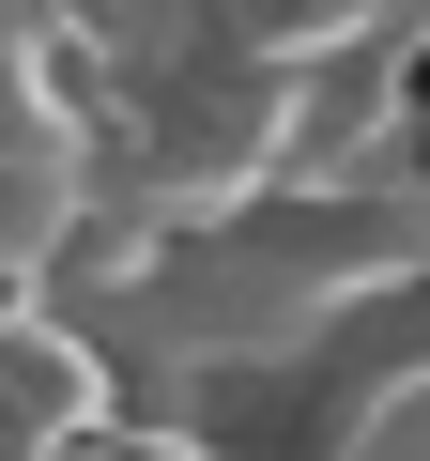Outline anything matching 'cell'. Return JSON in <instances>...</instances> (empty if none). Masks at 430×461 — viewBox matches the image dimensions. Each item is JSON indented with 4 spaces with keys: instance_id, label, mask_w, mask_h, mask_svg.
Here are the masks:
<instances>
[{
    "instance_id": "obj_2",
    "label": "cell",
    "mask_w": 430,
    "mask_h": 461,
    "mask_svg": "<svg viewBox=\"0 0 430 461\" xmlns=\"http://www.w3.org/2000/svg\"><path fill=\"white\" fill-rule=\"evenodd\" d=\"M154 16H200L231 47H338V32H384V0H154Z\"/></svg>"
},
{
    "instance_id": "obj_4",
    "label": "cell",
    "mask_w": 430,
    "mask_h": 461,
    "mask_svg": "<svg viewBox=\"0 0 430 461\" xmlns=\"http://www.w3.org/2000/svg\"><path fill=\"white\" fill-rule=\"evenodd\" d=\"M384 32H399V47H415V62H430V0H384Z\"/></svg>"
},
{
    "instance_id": "obj_3",
    "label": "cell",
    "mask_w": 430,
    "mask_h": 461,
    "mask_svg": "<svg viewBox=\"0 0 430 461\" xmlns=\"http://www.w3.org/2000/svg\"><path fill=\"white\" fill-rule=\"evenodd\" d=\"M323 446H430V354H399V369H384V384H369Z\"/></svg>"
},
{
    "instance_id": "obj_1",
    "label": "cell",
    "mask_w": 430,
    "mask_h": 461,
    "mask_svg": "<svg viewBox=\"0 0 430 461\" xmlns=\"http://www.w3.org/2000/svg\"><path fill=\"white\" fill-rule=\"evenodd\" d=\"M123 415H139V384L77 293H0V446H93Z\"/></svg>"
}]
</instances>
